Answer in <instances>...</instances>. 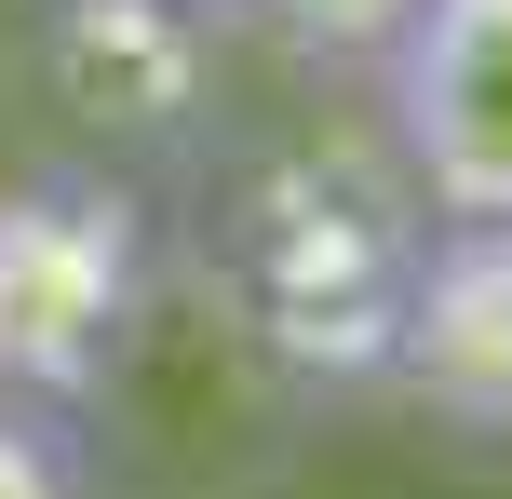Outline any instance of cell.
Segmentation results:
<instances>
[{
	"mask_svg": "<svg viewBox=\"0 0 512 499\" xmlns=\"http://www.w3.org/2000/svg\"><path fill=\"white\" fill-rule=\"evenodd\" d=\"M378 95L432 216H512V0H418L378 54Z\"/></svg>",
	"mask_w": 512,
	"mask_h": 499,
	"instance_id": "3957f363",
	"label": "cell"
},
{
	"mask_svg": "<svg viewBox=\"0 0 512 499\" xmlns=\"http://www.w3.org/2000/svg\"><path fill=\"white\" fill-rule=\"evenodd\" d=\"M418 243H432L418 176L378 135L310 122V135H270L230 176V203H216V284H230V324L283 378L351 392V378H391Z\"/></svg>",
	"mask_w": 512,
	"mask_h": 499,
	"instance_id": "6da1fadb",
	"label": "cell"
},
{
	"mask_svg": "<svg viewBox=\"0 0 512 499\" xmlns=\"http://www.w3.org/2000/svg\"><path fill=\"white\" fill-rule=\"evenodd\" d=\"M41 81L108 149H176L216 108V0H54Z\"/></svg>",
	"mask_w": 512,
	"mask_h": 499,
	"instance_id": "277c9868",
	"label": "cell"
},
{
	"mask_svg": "<svg viewBox=\"0 0 512 499\" xmlns=\"http://www.w3.org/2000/svg\"><path fill=\"white\" fill-rule=\"evenodd\" d=\"M0 499H81L68 446H54V432H41V405H14V392H0Z\"/></svg>",
	"mask_w": 512,
	"mask_h": 499,
	"instance_id": "52a82bcc",
	"label": "cell"
},
{
	"mask_svg": "<svg viewBox=\"0 0 512 499\" xmlns=\"http://www.w3.org/2000/svg\"><path fill=\"white\" fill-rule=\"evenodd\" d=\"M256 27H270L283 54H310V68H378L391 27L418 14V0H243Z\"/></svg>",
	"mask_w": 512,
	"mask_h": 499,
	"instance_id": "8992f818",
	"label": "cell"
},
{
	"mask_svg": "<svg viewBox=\"0 0 512 499\" xmlns=\"http://www.w3.org/2000/svg\"><path fill=\"white\" fill-rule=\"evenodd\" d=\"M391 378L459 432H512V216H432Z\"/></svg>",
	"mask_w": 512,
	"mask_h": 499,
	"instance_id": "5b68a950",
	"label": "cell"
},
{
	"mask_svg": "<svg viewBox=\"0 0 512 499\" xmlns=\"http://www.w3.org/2000/svg\"><path fill=\"white\" fill-rule=\"evenodd\" d=\"M149 297V230L135 189L108 176H27L0 189V392L14 405H81L135 351Z\"/></svg>",
	"mask_w": 512,
	"mask_h": 499,
	"instance_id": "7a4b0ae2",
	"label": "cell"
}]
</instances>
